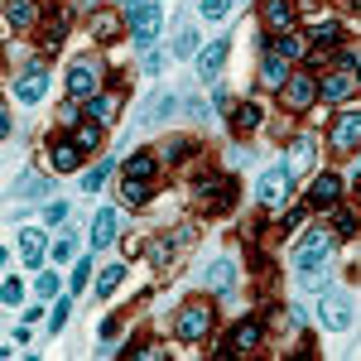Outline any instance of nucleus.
<instances>
[{
  "label": "nucleus",
  "mask_w": 361,
  "mask_h": 361,
  "mask_svg": "<svg viewBox=\"0 0 361 361\" xmlns=\"http://www.w3.org/2000/svg\"><path fill=\"white\" fill-rule=\"evenodd\" d=\"M159 25H164L159 0H140L135 10H130V44H135V49H149V44L159 39Z\"/></svg>",
  "instance_id": "f257e3e1"
},
{
  "label": "nucleus",
  "mask_w": 361,
  "mask_h": 361,
  "mask_svg": "<svg viewBox=\"0 0 361 361\" xmlns=\"http://www.w3.org/2000/svg\"><path fill=\"white\" fill-rule=\"evenodd\" d=\"M289 193H294V169H289V164L265 169V173H260V183H255V197H260L265 207H284Z\"/></svg>",
  "instance_id": "f03ea898"
},
{
  "label": "nucleus",
  "mask_w": 361,
  "mask_h": 361,
  "mask_svg": "<svg viewBox=\"0 0 361 361\" xmlns=\"http://www.w3.org/2000/svg\"><path fill=\"white\" fill-rule=\"evenodd\" d=\"M279 102H284L289 111L318 106V78H313V73H289V82L279 87Z\"/></svg>",
  "instance_id": "7ed1b4c3"
},
{
  "label": "nucleus",
  "mask_w": 361,
  "mask_h": 361,
  "mask_svg": "<svg viewBox=\"0 0 361 361\" xmlns=\"http://www.w3.org/2000/svg\"><path fill=\"white\" fill-rule=\"evenodd\" d=\"M212 304H188L183 313H178V323H173V333L183 337V342H202V337L212 333Z\"/></svg>",
  "instance_id": "20e7f679"
},
{
  "label": "nucleus",
  "mask_w": 361,
  "mask_h": 361,
  "mask_svg": "<svg viewBox=\"0 0 361 361\" xmlns=\"http://www.w3.org/2000/svg\"><path fill=\"white\" fill-rule=\"evenodd\" d=\"M318 318H323L328 333H347V328H352V299H347V294H323Z\"/></svg>",
  "instance_id": "39448f33"
},
{
  "label": "nucleus",
  "mask_w": 361,
  "mask_h": 361,
  "mask_svg": "<svg viewBox=\"0 0 361 361\" xmlns=\"http://www.w3.org/2000/svg\"><path fill=\"white\" fill-rule=\"evenodd\" d=\"M97 82H102V68H97V63H73V68H68V92H73V97H78V102H87V97H97Z\"/></svg>",
  "instance_id": "423d86ee"
},
{
  "label": "nucleus",
  "mask_w": 361,
  "mask_h": 361,
  "mask_svg": "<svg viewBox=\"0 0 361 361\" xmlns=\"http://www.w3.org/2000/svg\"><path fill=\"white\" fill-rule=\"evenodd\" d=\"M49 92V73H44V63H34V68H25L20 73V82H15V102H25V106H34L39 97Z\"/></svg>",
  "instance_id": "0eeeda50"
},
{
  "label": "nucleus",
  "mask_w": 361,
  "mask_h": 361,
  "mask_svg": "<svg viewBox=\"0 0 361 361\" xmlns=\"http://www.w3.org/2000/svg\"><path fill=\"white\" fill-rule=\"evenodd\" d=\"M44 250H49V231L44 226H20V255H25L29 270L44 265Z\"/></svg>",
  "instance_id": "6e6552de"
},
{
  "label": "nucleus",
  "mask_w": 361,
  "mask_h": 361,
  "mask_svg": "<svg viewBox=\"0 0 361 361\" xmlns=\"http://www.w3.org/2000/svg\"><path fill=\"white\" fill-rule=\"evenodd\" d=\"M333 145L337 149H357L361 145V106H347L333 126Z\"/></svg>",
  "instance_id": "1a4fd4ad"
},
{
  "label": "nucleus",
  "mask_w": 361,
  "mask_h": 361,
  "mask_svg": "<svg viewBox=\"0 0 361 361\" xmlns=\"http://www.w3.org/2000/svg\"><path fill=\"white\" fill-rule=\"evenodd\" d=\"M226 39H212L207 49H197V78L202 82H217V73H222V63H226Z\"/></svg>",
  "instance_id": "9d476101"
},
{
  "label": "nucleus",
  "mask_w": 361,
  "mask_h": 361,
  "mask_svg": "<svg viewBox=\"0 0 361 361\" xmlns=\"http://www.w3.org/2000/svg\"><path fill=\"white\" fill-rule=\"evenodd\" d=\"M82 145H78V140H58L54 149H49V169H54V173H73V169H82Z\"/></svg>",
  "instance_id": "9b49d317"
},
{
  "label": "nucleus",
  "mask_w": 361,
  "mask_h": 361,
  "mask_svg": "<svg viewBox=\"0 0 361 361\" xmlns=\"http://www.w3.org/2000/svg\"><path fill=\"white\" fill-rule=\"evenodd\" d=\"M328 250H333V241H328L323 231H313V236H308L304 246L294 250V270H308V265H323V260H328Z\"/></svg>",
  "instance_id": "f8f14e48"
},
{
  "label": "nucleus",
  "mask_w": 361,
  "mask_h": 361,
  "mask_svg": "<svg viewBox=\"0 0 361 361\" xmlns=\"http://www.w3.org/2000/svg\"><path fill=\"white\" fill-rule=\"evenodd\" d=\"M352 87H357V73H328L323 82H318V102H347L352 97Z\"/></svg>",
  "instance_id": "ddd939ff"
},
{
  "label": "nucleus",
  "mask_w": 361,
  "mask_h": 361,
  "mask_svg": "<svg viewBox=\"0 0 361 361\" xmlns=\"http://www.w3.org/2000/svg\"><path fill=\"white\" fill-rule=\"evenodd\" d=\"M260 15H265V25L275 29V34H284V29L294 25L299 5H294V0H260Z\"/></svg>",
  "instance_id": "4468645a"
},
{
  "label": "nucleus",
  "mask_w": 361,
  "mask_h": 361,
  "mask_svg": "<svg viewBox=\"0 0 361 361\" xmlns=\"http://www.w3.org/2000/svg\"><path fill=\"white\" fill-rule=\"evenodd\" d=\"M337 193H342L337 173H318V178L308 183V207H337Z\"/></svg>",
  "instance_id": "2eb2a0df"
},
{
  "label": "nucleus",
  "mask_w": 361,
  "mask_h": 361,
  "mask_svg": "<svg viewBox=\"0 0 361 361\" xmlns=\"http://www.w3.org/2000/svg\"><path fill=\"white\" fill-rule=\"evenodd\" d=\"M116 231H121V212L116 207L97 212V222H92V250H106L116 241Z\"/></svg>",
  "instance_id": "dca6fc26"
},
{
  "label": "nucleus",
  "mask_w": 361,
  "mask_h": 361,
  "mask_svg": "<svg viewBox=\"0 0 361 361\" xmlns=\"http://www.w3.org/2000/svg\"><path fill=\"white\" fill-rule=\"evenodd\" d=\"M260 323H236V328H231V337H226V347H231V352H236V357H246V352H255V347H260Z\"/></svg>",
  "instance_id": "f3484780"
},
{
  "label": "nucleus",
  "mask_w": 361,
  "mask_h": 361,
  "mask_svg": "<svg viewBox=\"0 0 361 361\" xmlns=\"http://www.w3.org/2000/svg\"><path fill=\"white\" fill-rule=\"evenodd\" d=\"M10 193L25 197V202H39L44 193H54V183H49V178H39V173H20V178L10 183Z\"/></svg>",
  "instance_id": "a211bd4d"
},
{
  "label": "nucleus",
  "mask_w": 361,
  "mask_h": 361,
  "mask_svg": "<svg viewBox=\"0 0 361 361\" xmlns=\"http://www.w3.org/2000/svg\"><path fill=\"white\" fill-rule=\"evenodd\" d=\"M173 111H178V97H173V92H159V97L140 111V121H145V126H159V121H169Z\"/></svg>",
  "instance_id": "6ab92c4d"
},
{
  "label": "nucleus",
  "mask_w": 361,
  "mask_h": 361,
  "mask_svg": "<svg viewBox=\"0 0 361 361\" xmlns=\"http://www.w3.org/2000/svg\"><path fill=\"white\" fill-rule=\"evenodd\" d=\"M265 54H279V58H299L308 54V44H304V34H294V29H284V34H275L270 39V49Z\"/></svg>",
  "instance_id": "aec40b11"
},
{
  "label": "nucleus",
  "mask_w": 361,
  "mask_h": 361,
  "mask_svg": "<svg viewBox=\"0 0 361 361\" xmlns=\"http://www.w3.org/2000/svg\"><path fill=\"white\" fill-rule=\"evenodd\" d=\"M92 34H97L102 44L121 39V15H116V10H92Z\"/></svg>",
  "instance_id": "412c9836"
},
{
  "label": "nucleus",
  "mask_w": 361,
  "mask_h": 361,
  "mask_svg": "<svg viewBox=\"0 0 361 361\" xmlns=\"http://www.w3.org/2000/svg\"><path fill=\"white\" fill-rule=\"evenodd\" d=\"M226 111H231V130H241V135L260 126V106H255V102H231Z\"/></svg>",
  "instance_id": "4be33fe9"
},
{
  "label": "nucleus",
  "mask_w": 361,
  "mask_h": 361,
  "mask_svg": "<svg viewBox=\"0 0 361 361\" xmlns=\"http://www.w3.org/2000/svg\"><path fill=\"white\" fill-rule=\"evenodd\" d=\"M284 63H289V58H279V54H265V63H260V82L265 87H284L289 82V68H284Z\"/></svg>",
  "instance_id": "5701e85b"
},
{
  "label": "nucleus",
  "mask_w": 361,
  "mask_h": 361,
  "mask_svg": "<svg viewBox=\"0 0 361 361\" xmlns=\"http://www.w3.org/2000/svg\"><path fill=\"white\" fill-rule=\"evenodd\" d=\"M337 39H342V25H337L333 15H323V20H313V44H318V49H333Z\"/></svg>",
  "instance_id": "b1692460"
},
{
  "label": "nucleus",
  "mask_w": 361,
  "mask_h": 361,
  "mask_svg": "<svg viewBox=\"0 0 361 361\" xmlns=\"http://www.w3.org/2000/svg\"><path fill=\"white\" fill-rule=\"evenodd\" d=\"M149 202V183L145 178H126L121 183V207H145Z\"/></svg>",
  "instance_id": "393cba45"
},
{
  "label": "nucleus",
  "mask_w": 361,
  "mask_h": 361,
  "mask_svg": "<svg viewBox=\"0 0 361 361\" xmlns=\"http://www.w3.org/2000/svg\"><path fill=\"white\" fill-rule=\"evenodd\" d=\"M5 25L10 29L34 25V5H29V0H5Z\"/></svg>",
  "instance_id": "a878e982"
},
{
  "label": "nucleus",
  "mask_w": 361,
  "mask_h": 361,
  "mask_svg": "<svg viewBox=\"0 0 361 361\" xmlns=\"http://www.w3.org/2000/svg\"><path fill=\"white\" fill-rule=\"evenodd\" d=\"M154 169H159L154 154H130V159H126V178H145V183H149V178H154Z\"/></svg>",
  "instance_id": "bb28decb"
},
{
  "label": "nucleus",
  "mask_w": 361,
  "mask_h": 361,
  "mask_svg": "<svg viewBox=\"0 0 361 361\" xmlns=\"http://www.w3.org/2000/svg\"><path fill=\"white\" fill-rule=\"evenodd\" d=\"M299 289H308V294L328 289V260H323V265H308V270H299Z\"/></svg>",
  "instance_id": "cd10ccee"
},
{
  "label": "nucleus",
  "mask_w": 361,
  "mask_h": 361,
  "mask_svg": "<svg viewBox=\"0 0 361 361\" xmlns=\"http://www.w3.org/2000/svg\"><path fill=\"white\" fill-rule=\"evenodd\" d=\"M87 116H92L97 126L116 121V97H87Z\"/></svg>",
  "instance_id": "c85d7f7f"
},
{
  "label": "nucleus",
  "mask_w": 361,
  "mask_h": 361,
  "mask_svg": "<svg viewBox=\"0 0 361 361\" xmlns=\"http://www.w3.org/2000/svg\"><path fill=\"white\" fill-rule=\"evenodd\" d=\"M173 58H197V29H178L173 34Z\"/></svg>",
  "instance_id": "c756f323"
},
{
  "label": "nucleus",
  "mask_w": 361,
  "mask_h": 361,
  "mask_svg": "<svg viewBox=\"0 0 361 361\" xmlns=\"http://www.w3.org/2000/svg\"><path fill=\"white\" fill-rule=\"evenodd\" d=\"M73 140H78L82 149H97V140H102V126H97V121H78V126H73Z\"/></svg>",
  "instance_id": "7c9ffc66"
},
{
  "label": "nucleus",
  "mask_w": 361,
  "mask_h": 361,
  "mask_svg": "<svg viewBox=\"0 0 361 361\" xmlns=\"http://www.w3.org/2000/svg\"><path fill=\"white\" fill-rule=\"evenodd\" d=\"M121 279H126V265H106V270H102V279H97V294L106 299V294H111Z\"/></svg>",
  "instance_id": "2f4dec72"
},
{
  "label": "nucleus",
  "mask_w": 361,
  "mask_h": 361,
  "mask_svg": "<svg viewBox=\"0 0 361 361\" xmlns=\"http://www.w3.org/2000/svg\"><path fill=\"white\" fill-rule=\"evenodd\" d=\"M231 279H236V265H231V260H217L207 284H212V289H231Z\"/></svg>",
  "instance_id": "473e14b6"
},
{
  "label": "nucleus",
  "mask_w": 361,
  "mask_h": 361,
  "mask_svg": "<svg viewBox=\"0 0 361 361\" xmlns=\"http://www.w3.org/2000/svg\"><path fill=\"white\" fill-rule=\"evenodd\" d=\"M333 231H337V236H357V212L337 207V212H333Z\"/></svg>",
  "instance_id": "72a5a7b5"
},
{
  "label": "nucleus",
  "mask_w": 361,
  "mask_h": 361,
  "mask_svg": "<svg viewBox=\"0 0 361 361\" xmlns=\"http://www.w3.org/2000/svg\"><path fill=\"white\" fill-rule=\"evenodd\" d=\"M197 10H202V20H226L231 15V0H197Z\"/></svg>",
  "instance_id": "f704fd0d"
},
{
  "label": "nucleus",
  "mask_w": 361,
  "mask_h": 361,
  "mask_svg": "<svg viewBox=\"0 0 361 361\" xmlns=\"http://www.w3.org/2000/svg\"><path fill=\"white\" fill-rule=\"evenodd\" d=\"M106 169H111V164H92V169H87V173H82V193H97V188L106 183Z\"/></svg>",
  "instance_id": "c9c22d12"
},
{
  "label": "nucleus",
  "mask_w": 361,
  "mask_h": 361,
  "mask_svg": "<svg viewBox=\"0 0 361 361\" xmlns=\"http://www.w3.org/2000/svg\"><path fill=\"white\" fill-rule=\"evenodd\" d=\"M0 299H5V308H20V299H25V284L10 275V279H5V289H0Z\"/></svg>",
  "instance_id": "e433bc0d"
},
{
  "label": "nucleus",
  "mask_w": 361,
  "mask_h": 361,
  "mask_svg": "<svg viewBox=\"0 0 361 361\" xmlns=\"http://www.w3.org/2000/svg\"><path fill=\"white\" fill-rule=\"evenodd\" d=\"M68 308H73L68 299H58V304H54V313H49V333H63V323H68Z\"/></svg>",
  "instance_id": "4c0bfd02"
},
{
  "label": "nucleus",
  "mask_w": 361,
  "mask_h": 361,
  "mask_svg": "<svg viewBox=\"0 0 361 361\" xmlns=\"http://www.w3.org/2000/svg\"><path fill=\"white\" fill-rule=\"evenodd\" d=\"M34 289H39V299H54V294H58V275H54V270H44Z\"/></svg>",
  "instance_id": "58836bf2"
},
{
  "label": "nucleus",
  "mask_w": 361,
  "mask_h": 361,
  "mask_svg": "<svg viewBox=\"0 0 361 361\" xmlns=\"http://www.w3.org/2000/svg\"><path fill=\"white\" fill-rule=\"evenodd\" d=\"M87 279H92V255L78 260V270H73V289H87Z\"/></svg>",
  "instance_id": "ea45409f"
},
{
  "label": "nucleus",
  "mask_w": 361,
  "mask_h": 361,
  "mask_svg": "<svg viewBox=\"0 0 361 361\" xmlns=\"http://www.w3.org/2000/svg\"><path fill=\"white\" fill-rule=\"evenodd\" d=\"M73 250H78V241H73V236H58V241H54V260H68Z\"/></svg>",
  "instance_id": "a19ab883"
},
{
  "label": "nucleus",
  "mask_w": 361,
  "mask_h": 361,
  "mask_svg": "<svg viewBox=\"0 0 361 361\" xmlns=\"http://www.w3.org/2000/svg\"><path fill=\"white\" fill-rule=\"evenodd\" d=\"M63 217H68V207H63V202H49V207H44V222H49V226L63 222Z\"/></svg>",
  "instance_id": "79ce46f5"
},
{
  "label": "nucleus",
  "mask_w": 361,
  "mask_h": 361,
  "mask_svg": "<svg viewBox=\"0 0 361 361\" xmlns=\"http://www.w3.org/2000/svg\"><path fill=\"white\" fill-rule=\"evenodd\" d=\"M183 149H188V140H169V145H164V159H183Z\"/></svg>",
  "instance_id": "37998d69"
},
{
  "label": "nucleus",
  "mask_w": 361,
  "mask_h": 361,
  "mask_svg": "<svg viewBox=\"0 0 361 361\" xmlns=\"http://www.w3.org/2000/svg\"><path fill=\"white\" fill-rule=\"evenodd\" d=\"M58 121H63V126H78V121H82V116H78V106H73V102H68V106H63V111H58Z\"/></svg>",
  "instance_id": "c03bdc74"
},
{
  "label": "nucleus",
  "mask_w": 361,
  "mask_h": 361,
  "mask_svg": "<svg viewBox=\"0 0 361 361\" xmlns=\"http://www.w3.org/2000/svg\"><path fill=\"white\" fill-rule=\"evenodd\" d=\"M102 337H106V342H111V337H121V318H106V323H102Z\"/></svg>",
  "instance_id": "a18cd8bd"
},
{
  "label": "nucleus",
  "mask_w": 361,
  "mask_h": 361,
  "mask_svg": "<svg viewBox=\"0 0 361 361\" xmlns=\"http://www.w3.org/2000/svg\"><path fill=\"white\" fill-rule=\"evenodd\" d=\"M82 5H87V10H97V5H102V0H82Z\"/></svg>",
  "instance_id": "49530a36"
},
{
  "label": "nucleus",
  "mask_w": 361,
  "mask_h": 361,
  "mask_svg": "<svg viewBox=\"0 0 361 361\" xmlns=\"http://www.w3.org/2000/svg\"><path fill=\"white\" fill-rule=\"evenodd\" d=\"M347 5H352V10H357V15H361V0H347Z\"/></svg>",
  "instance_id": "de8ad7c7"
},
{
  "label": "nucleus",
  "mask_w": 361,
  "mask_h": 361,
  "mask_svg": "<svg viewBox=\"0 0 361 361\" xmlns=\"http://www.w3.org/2000/svg\"><path fill=\"white\" fill-rule=\"evenodd\" d=\"M352 73H357V78H361V58H357V68H352Z\"/></svg>",
  "instance_id": "09e8293b"
},
{
  "label": "nucleus",
  "mask_w": 361,
  "mask_h": 361,
  "mask_svg": "<svg viewBox=\"0 0 361 361\" xmlns=\"http://www.w3.org/2000/svg\"><path fill=\"white\" fill-rule=\"evenodd\" d=\"M126 10H130V0H126Z\"/></svg>",
  "instance_id": "8fccbe9b"
}]
</instances>
